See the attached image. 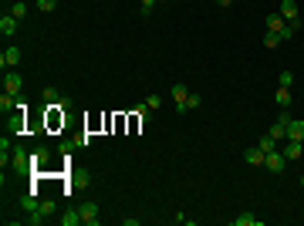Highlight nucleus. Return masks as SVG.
<instances>
[{"label": "nucleus", "mask_w": 304, "mask_h": 226, "mask_svg": "<svg viewBox=\"0 0 304 226\" xmlns=\"http://www.w3.org/2000/svg\"><path fill=\"white\" fill-rule=\"evenodd\" d=\"M264 24H267V30H277V34H281L284 41H291V38H294V27H291V24H287V20L281 17V14H267V17H264Z\"/></svg>", "instance_id": "nucleus-1"}, {"label": "nucleus", "mask_w": 304, "mask_h": 226, "mask_svg": "<svg viewBox=\"0 0 304 226\" xmlns=\"http://www.w3.org/2000/svg\"><path fill=\"white\" fill-rule=\"evenodd\" d=\"M10 169L17 172V176L31 172V152H24L20 145H14V149H10Z\"/></svg>", "instance_id": "nucleus-2"}, {"label": "nucleus", "mask_w": 304, "mask_h": 226, "mask_svg": "<svg viewBox=\"0 0 304 226\" xmlns=\"http://www.w3.org/2000/svg\"><path fill=\"white\" fill-rule=\"evenodd\" d=\"M277 14H281V17H284L291 27H301V7H297V0H281Z\"/></svg>", "instance_id": "nucleus-3"}, {"label": "nucleus", "mask_w": 304, "mask_h": 226, "mask_svg": "<svg viewBox=\"0 0 304 226\" xmlns=\"http://www.w3.org/2000/svg\"><path fill=\"white\" fill-rule=\"evenodd\" d=\"M186 98H190L186 81H176V85H172V108H176L179 115H186Z\"/></svg>", "instance_id": "nucleus-4"}, {"label": "nucleus", "mask_w": 304, "mask_h": 226, "mask_svg": "<svg viewBox=\"0 0 304 226\" xmlns=\"http://www.w3.org/2000/svg\"><path fill=\"white\" fill-rule=\"evenodd\" d=\"M20 57H24V54H20V47L10 44L7 51L0 54V68H4V71H10V68H17V64H20Z\"/></svg>", "instance_id": "nucleus-5"}, {"label": "nucleus", "mask_w": 304, "mask_h": 226, "mask_svg": "<svg viewBox=\"0 0 304 226\" xmlns=\"http://www.w3.org/2000/svg\"><path fill=\"white\" fill-rule=\"evenodd\" d=\"M20 88H24V78L10 68V71H4V91H10V94H20Z\"/></svg>", "instance_id": "nucleus-6"}, {"label": "nucleus", "mask_w": 304, "mask_h": 226, "mask_svg": "<svg viewBox=\"0 0 304 226\" xmlns=\"http://www.w3.org/2000/svg\"><path fill=\"white\" fill-rule=\"evenodd\" d=\"M17 30H20V20L14 17V14H4V17H0V34H4V38H14Z\"/></svg>", "instance_id": "nucleus-7"}, {"label": "nucleus", "mask_w": 304, "mask_h": 226, "mask_svg": "<svg viewBox=\"0 0 304 226\" xmlns=\"http://www.w3.org/2000/svg\"><path fill=\"white\" fill-rule=\"evenodd\" d=\"M264 166L270 172H284V166H287V159H284V152L277 149V152H267V159H264Z\"/></svg>", "instance_id": "nucleus-8"}, {"label": "nucleus", "mask_w": 304, "mask_h": 226, "mask_svg": "<svg viewBox=\"0 0 304 226\" xmlns=\"http://www.w3.org/2000/svg\"><path fill=\"white\" fill-rule=\"evenodd\" d=\"M48 159H51V149H44V145H41V149H34V152H31V172H34V169H44V166H48Z\"/></svg>", "instance_id": "nucleus-9"}, {"label": "nucleus", "mask_w": 304, "mask_h": 226, "mask_svg": "<svg viewBox=\"0 0 304 226\" xmlns=\"http://www.w3.org/2000/svg\"><path fill=\"white\" fill-rule=\"evenodd\" d=\"M81 223L98 226V203H85V206H81Z\"/></svg>", "instance_id": "nucleus-10"}, {"label": "nucleus", "mask_w": 304, "mask_h": 226, "mask_svg": "<svg viewBox=\"0 0 304 226\" xmlns=\"http://www.w3.org/2000/svg\"><path fill=\"white\" fill-rule=\"evenodd\" d=\"M287 139H291V142H304V122H301V118H291V122H287Z\"/></svg>", "instance_id": "nucleus-11"}, {"label": "nucleus", "mask_w": 304, "mask_h": 226, "mask_svg": "<svg viewBox=\"0 0 304 226\" xmlns=\"http://www.w3.org/2000/svg\"><path fill=\"white\" fill-rule=\"evenodd\" d=\"M281 152H284V159H287V162H297V159L304 155V145H301V142H291V139H287V145H284Z\"/></svg>", "instance_id": "nucleus-12"}, {"label": "nucleus", "mask_w": 304, "mask_h": 226, "mask_svg": "<svg viewBox=\"0 0 304 226\" xmlns=\"http://www.w3.org/2000/svg\"><path fill=\"white\" fill-rule=\"evenodd\" d=\"M244 159L250 162V166H264V159H267V152L260 149V145H250L247 152H244Z\"/></svg>", "instance_id": "nucleus-13"}, {"label": "nucleus", "mask_w": 304, "mask_h": 226, "mask_svg": "<svg viewBox=\"0 0 304 226\" xmlns=\"http://www.w3.org/2000/svg\"><path fill=\"white\" fill-rule=\"evenodd\" d=\"M230 223H233V226H264V219L254 216V213H240V216H233Z\"/></svg>", "instance_id": "nucleus-14"}, {"label": "nucleus", "mask_w": 304, "mask_h": 226, "mask_svg": "<svg viewBox=\"0 0 304 226\" xmlns=\"http://www.w3.org/2000/svg\"><path fill=\"white\" fill-rule=\"evenodd\" d=\"M0 112H4V115L17 112V94H10V91H4V94H0Z\"/></svg>", "instance_id": "nucleus-15"}, {"label": "nucleus", "mask_w": 304, "mask_h": 226, "mask_svg": "<svg viewBox=\"0 0 304 226\" xmlns=\"http://www.w3.org/2000/svg\"><path fill=\"white\" fill-rule=\"evenodd\" d=\"M277 108H291V102H294V98H291V88H284V85H277Z\"/></svg>", "instance_id": "nucleus-16"}, {"label": "nucleus", "mask_w": 304, "mask_h": 226, "mask_svg": "<svg viewBox=\"0 0 304 226\" xmlns=\"http://www.w3.org/2000/svg\"><path fill=\"white\" fill-rule=\"evenodd\" d=\"M78 223H81V209H71L61 216V226H78Z\"/></svg>", "instance_id": "nucleus-17"}, {"label": "nucleus", "mask_w": 304, "mask_h": 226, "mask_svg": "<svg viewBox=\"0 0 304 226\" xmlns=\"http://www.w3.org/2000/svg\"><path fill=\"white\" fill-rule=\"evenodd\" d=\"M38 213H41V216H44V219H48L51 213H57V203H54V199H44V203H41V206H38Z\"/></svg>", "instance_id": "nucleus-18"}, {"label": "nucleus", "mask_w": 304, "mask_h": 226, "mask_svg": "<svg viewBox=\"0 0 304 226\" xmlns=\"http://www.w3.org/2000/svg\"><path fill=\"white\" fill-rule=\"evenodd\" d=\"M264 44H267V47H281V44H284V38H281L277 30H267V34H264Z\"/></svg>", "instance_id": "nucleus-19"}, {"label": "nucleus", "mask_w": 304, "mask_h": 226, "mask_svg": "<svg viewBox=\"0 0 304 226\" xmlns=\"http://www.w3.org/2000/svg\"><path fill=\"white\" fill-rule=\"evenodd\" d=\"M257 145H260V149H264V152H277V139H274V135H270V132H267L264 139L257 142Z\"/></svg>", "instance_id": "nucleus-20"}, {"label": "nucleus", "mask_w": 304, "mask_h": 226, "mask_svg": "<svg viewBox=\"0 0 304 226\" xmlns=\"http://www.w3.org/2000/svg\"><path fill=\"white\" fill-rule=\"evenodd\" d=\"M149 118H152V108H149V105H145V108H142V105H139V108H135V122H149Z\"/></svg>", "instance_id": "nucleus-21"}, {"label": "nucleus", "mask_w": 304, "mask_h": 226, "mask_svg": "<svg viewBox=\"0 0 304 226\" xmlns=\"http://www.w3.org/2000/svg\"><path fill=\"white\" fill-rule=\"evenodd\" d=\"M34 4H38V10H41V14H51V10L57 7V0H34Z\"/></svg>", "instance_id": "nucleus-22"}, {"label": "nucleus", "mask_w": 304, "mask_h": 226, "mask_svg": "<svg viewBox=\"0 0 304 226\" xmlns=\"http://www.w3.org/2000/svg\"><path fill=\"white\" fill-rule=\"evenodd\" d=\"M10 14H14L17 20H24V14H27V4H20V0H17V4L10 7Z\"/></svg>", "instance_id": "nucleus-23"}, {"label": "nucleus", "mask_w": 304, "mask_h": 226, "mask_svg": "<svg viewBox=\"0 0 304 226\" xmlns=\"http://www.w3.org/2000/svg\"><path fill=\"white\" fill-rule=\"evenodd\" d=\"M200 102H203L200 94H196V91H190V98H186V112H193V108H200Z\"/></svg>", "instance_id": "nucleus-24"}, {"label": "nucleus", "mask_w": 304, "mask_h": 226, "mask_svg": "<svg viewBox=\"0 0 304 226\" xmlns=\"http://www.w3.org/2000/svg\"><path fill=\"white\" fill-rule=\"evenodd\" d=\"M277 85L291 88V85H294V75H291V71H281V78H277Z\"/></svg>", "instance_id": "nucleus-25"}, {"label": "nucleus", "mask_w": 304, "mask_h": 226, "mask_svg": "<svg viewBox=\"0 0 304 226\" xmlns=\"http://www.w3.org/2000/svg\"><path fill=\"white\" fill-rule=\"evenodd\" d=\"M145 105H149V108H159V105H162V94H149V98H145Z\"/></svg>", "instance_id": "nucleus-26"}, {"label": "nucleus", "mask_w": 304, "mask_h": 226, "mask_svg": "<svg viewBox=\"0 0 304 226\" xmlns=\"http://www.w3.org/2000/svg\"><path fill=\"white\" fill-rule=\"evenodd\" d=\"M156 4H159V0H142V17H149V14H152V7H156Z\"/></svg>", "instance_id": "nucleus-27"}, {"label": "nucleus", "mask_w": 304, "mask_h": 226, "mask_svg": "<svg viewBox=\"0 0 304 226\" xmlns=\"http://www.w3.org/2000/svg\"><path fill=\"white\" fill-rule=\"evenodd\" d=\"M44 102H57V88H44Z\"/></svg>", "instance_id": "nucleus-28"}, {"label": "nucleus", "mask_w": 304, "mask_h": 226, "mask_svg": "<svg viewBox=\"0 0 304 226\" xmlns=\"http://www.w3.org/2000/svg\"><path fill=\"white\" fill-rule=\"evenodd\" d=\"M75 145H92V135H88V132H85V135H78Z\"/></svg>", "instance_id": "nucleus-29"}, {"label": "nucleus", "mask_w": 304, "mask_h": 226, "mask_svg": "<svg viewBox=\"0 0 304 226\" xmlns=\"http://www.w3.org/2000/svg\"><path fill=\"white\" fill-rule=\"evenodd\" d=\"M122 226H139V216H122Z\"/></svg>", "instance_id": "nucleus-30"}, {"label": "nucleus", "mask_w": 304, "mask_h": 226, "mask_svg": "<svg viewBox=\"0 0 304 226\" xmlns=\"http://www.w3.org/2000/svg\"><path fill=\"white\" fill-rule=\"evenodd\" d=\"M217 4H220V7H230V4H233V0H217Z\"/></svg>", "instance_id": "nucleus-31"}, {"label": "nucleus", "mask_w": 304, "mask_h": 226, "mask_svg": "<svg viewBox=\"0 0 304 226\" xmlns=\"http://www.w3.org/2000/svg\"><path fill=\"white\" fill-rule=\"evenodd\" d=\"M301 189H304V176H301Z\"/></svg>", "instance_id": "nucleus-32"}]
</instances>
